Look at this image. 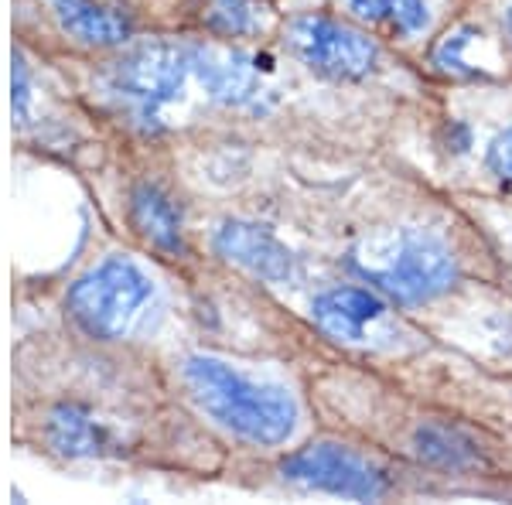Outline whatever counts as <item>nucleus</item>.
Instances as JSON below:
<instances>
[{"label":"nucleus","instance_id":"nucleus-10","mask_svg":"<svg viewBox=\"0 0 512 505\" xmlns=\"http://www.w3.org/2000/svg\"><path fill=\"white\" fill-rule=\"evenodd\" d=\"M21 4L38 11V18L62 41V52L69 59L117 52L144 31H154L137 14L106 4V0H21Z\"/></svg>","mask_w":512,"mask_h":505},{"label":"nucleus","instance_id":"nucleus-6","mask_svg":"<svg viewBox=\"0 0 512 505\" xmlns=\"http://www.w3.org/2000/svg\"><path fill=\"white\" fill-rule=\"evenodd\" d=\"M270 478L284 488L315 495H335V499L383 502L400 495L427 492L424 471L403 465L393 454L379 451L376 444L362 441L349 430H311L301 444L267 461Z\"/></svg>","mask_w":512,"mask_h":505},{"label":"nucleus","instance_id":"nucleus-1","mask_svg":"<svg viewBox=\"0 0 512 505\" xmlns=\"http://www.w3.org/2000/svg\"><path fill=\"white\" fill-rule=\"evenodd\" d=\"M311 407L338 430L376 444L431 478H512V444L485 420L414 400L359 362H325L304 376Z\"/></svg>","mask_w":512,"mask_h":505},{"label":"nucleus","instance_id":"nucleus-9","mask_svg":"<svg viewBox=\"0 0 512 505\" xmlns=\"http://www.w3.org/2000/svg\"><path fill=\"white\" fill-rule=\"evenodd\" d=\"M325 4L417 65L465 0H325Z\"/></svg>","mask_w":512,"mask_h":505},{"label":"nucleus","instance_id":"nucleus-7","mask_svg":"<svg viewBox=\"0 0 512 505\" xmlns=\"http://www.w3.org/2000/svg\"><path fill=\"white\" fill-rule=\"evenodd\" d=\"M308 325L325 338V345L369 359H410L424 352V331L407 321V314L383 291L366 280H328L308 297Z\"/></svg>","mask_w":512,"mask_h":505},{"label":"nucleus","instance_id":"nucleus-14","mask_svg":"<svg viewBox=\"0 0 512 505\" xmlns=\"http://www.w3.org/2000/svg\"><path fill=\"white\" fill-rule=\"evenodd\" d=\"M113 7L137 14L147 28H171V31H185V11L188 0H106Z\"/></svg>","mask_w":512,"mask_h":505},{"label":"nucleus","instance_id":"nucleus-4","mask_svg":"<svg viewBox=\"0 0 512 505\" xmlns=\"http://www.w3.org/2000/svg\"><path fill=\"white\" fill-rule=\"evenodd\" d=\"M158 267L151 253H106L89 263L62 297L72 335L106 349H144L171 314Z\"/></svg>","mask_w":512,"mask_h":505},{"label":"nucleus","instance_id":"nucleus-11","mask_svg":"<svg viewBox=\"0 0 512 505\" xmlns=\"http://www.w3.org/2000/svg\"><path fill=\"white\" fill-rule=\"evenodd\" d=\"M209 250L226 270L243 273L246 280L263 287H287L301 273V256L287 246V239L274 226L246 215L219 219L209 229Z\"/></svg>","mask_w":512,"mask_h":505},{"label":"nucleus","instance_id":"nucleus-12","mask_svg":"<svg viewBox=\"0 0 512 505\" xmlns=\"http://www.w3.org/2000/svg\"><path fill=\"white\" fill-rule=\"evenodd\" d=\"M287 7L280 0H188L185 31L226 45H277Z\"/></svg>","mask_w":512,"mask_h":505},{"label":"nucleus","instance_id":"nucleus-13","mask_svg":"<svg viewBox=\"0 0 512 505\" xmlns=\"http://www.w3.org/2000/svg\"><path fill=\"white\" fill-rule=\"evenodd\" d=\"M441 147L448 157H472L482 175L499 195L512 198V110L495 123H475L468 117H444Z\"/></svg>","mask_w":512,"mask_h":505},{"label":"nucleus","instance_id":"nucleus-5","mask_svg":"<svg viewBox=\"0 0 512 505\" xmlns=\"http://www.w3.org/2000/svg\"><path fill=\"white\" fill-rule=\"evenodd\" d=\"M277 48L311 72L315 79H325L332 86L345 89H376L390 93L386 82H407L424 93L427 79L414 62H407L400 52H393L386 41L369 35L362 24L342 18L328 4L318 7H294L287 11L284 28L277 35Z\"/></svg>","mask_w":512,"mask_h":505},{"label":"nucleus","instance_id":"nucleus-2","mask_svg":"<svg viewBox=\"0 0 512 505\" xmlns=\"http://www.w3.org/2000/svg\"><path fill=\"white\" fill-rule=\"evenodd\" d=\"M171 389L209 434L263 461L291 451L311 434L308 383L297 386L287 372L236 359L219 349H171L161 359Z\"/></svg>","mask_w":512,"mask_h":505},{"label":"nucleus","instance_id":"nucleus-8","mask_svg":"<svg viewBox=\"0 0 512 505\" xmlns=\"http://www.w3.org/2000/svg\"><path fill=\"white\" fill-rule=\"evenodd\" d=\"M123 222L140 250L158 256L171 267H195L198 253L192 246L188 229V205L181 202L178 185L164 181L161 175L134 178L123 192Z\"/></svg>","mask_w":512,"mask_h":505},{"label":"nucleus","instance_id":"nucleus-3","mask_svg":"<svg viewBox=\"0 0 512 505\" xmlns=\"http://www.w3.org/2000/svg\"><path fill=\"white\" fill-rule=\"evenodd\" d=\"M338 263L403 311L431 308L465 284L461 246L444 226L424 219H379L355 229Z\"/></svg>","mask_w":512,"mask_h":505}]
</instances>
